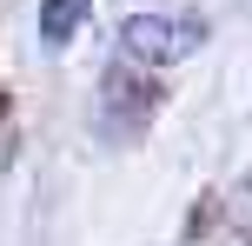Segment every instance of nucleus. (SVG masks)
<instances>
[{"label": "nucleus", "mask_w": 252, "mask_h": 246, "mask_svg": "<svg viewBox=\"0 0 252 246\" xmlns=\"http://www.w3.org/2000/svg\"><path fill=\"white\" fill-rule=\"evenodd\" d=\"M159 113V87H153L139 67H113L100 80V106H93V133L100 140H133V133L153 127Z\"/></svg>", "instance_id": "obj_1"}, {"label": "nucleus", "mask_w": 252, "mask_h": 246, "mask_svg": "<svg viewBox=\"0 0 252 246\" xmlns=\"http://www.w3.org/2000/svg\"><path fill=\"white\" fill-rule=\"evenodd\" d=\"M199 40H206L199 13H133V20H120V47L133 53V60H146V67L186 60Z\"/></svg>", "instance_id": "obj_2"}, {"label": "nucleus", "mask_w": 252, "mask_h": 246, "mask_svg": "<svg viewBox=\"0 0 252 246\" xmlns=\"http://www.w3.org/2000/svg\"><path fill=\"white\" fill-rule=\"evenodd\" d=\"M87 13H93V0H40V40L47 47H66Z\"/></svg>", "instance_id": "obj_3"}, {"label": "nucleus", "mask_w": 252, "mask_h": 246, "mask_svg": "<svg viewBox=\"0 0 252 246\" xmlns=\"http://www.w3.org/2000/svg\"><path fill=\"white\" fill-rule=\"evenodd\" d=\"M0 113H7V93H0Z\"/></svg>", "instance_id": "obj_4"}]
</instances>
